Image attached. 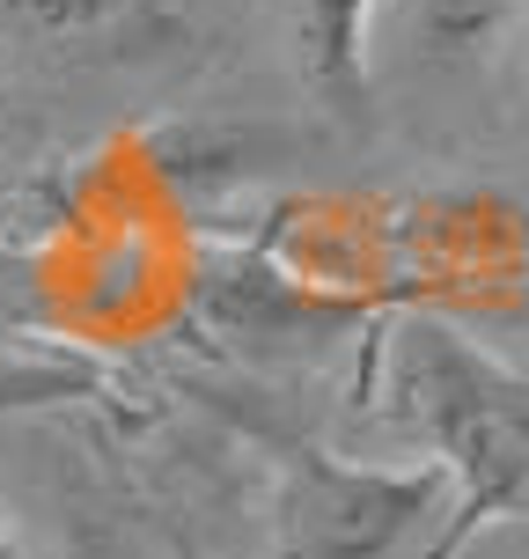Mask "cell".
Segmentation results:
<instances>
[{
	"label": "cell",
	"instance_id": "4",
	"mask_svg": "<svg viewBox=\"0 0 529 559\" xmlns=\"http://www.w3.org/2000/svg\"><path fill=\"white\" fill-rule=\"evenodd\" d=\"M375 15L383 0H302L294 29H302L309 82L332 104H361L368 96V52H375Z\"/></svg>",
	"mask_w": 529,
	"mask_h": 559
},
{
	"label": "cell",
	"instance_id": "1",
	"mask_svg": "<svg viewBox=\"0 0 529 559\" xmlns=\"http://www.w3.org/2000/svg\"><path fill=\"white\" fill-rule=\"evenodd\" d=\"M397 419L448 478L442 531L419 559H456L478 531L529 508V383L434 317L397 338Z\"/></svg>",
	"mask_w": 529,
	"mask_h": 559
},
{
	"label": "cell",
	"instance_id": "6",
	"mask_svg": "<svg viewBox=\"0 0 529 559\" xmlns=\"http://www.w3.org/2000/svg\"><path fill=\"white\" fill-rule=\"evenodd\" d=\"M59 559H147L125 531H111L104 515H88V508H67V523H59Z\"/></svg>",
	"mask_w": 529,
	"mask_h": 559
},
{
	"label": "cell",
	"instance_id": "5",
	"mask_svg": "<svg viewBox=\"0 0 529 559\" xmlns=\"http://www.w3.org/2000/svg\"><path fill=\"white\" fill-rule=\"evenodd\" d=\"M507 0H405V23H412V37L426 45V52H471V45H485L493 29H501Z\"/></svg>",
	"mask_w": 529,
	"mask_h": 559
},
{
	"label": "cell",
	"instance_id": "2",
	"mask_svg": "<svg viewBox=\"0 0 529 559\" xmlns=\"http://www.w3.org/2000/svg\"><path fill=\"white\" fill-rule=\"evenodd\" d=\"M448 501L434 464H346L332 449H287L273 478V559H390Z\"/></svg>",
	"mask_w": 529,
	"mask_h": 559
},
{
	"label": "cell",
	"instance_id": "7",
	"mask_svg": "<svg viewBox=\"0 0 529 559\" xmlns=\"http://www.w3.org/2000/svg\"><path fill=\"white\" fill-rule=\"evenodd\" d=\"M0 559H23V552H15V537H8V523H0Z\"/></svg>",
	"mask_w": 529,
	"mask_h": 559
},
{
	"label": "cell",
	"instance_id": "3",
	"mask_svg": "<svg viewBox=\"0 0 529 559\" xmlns=\"http://www.w3.org/2000/svg\"><path fill=\"white\" fill-rule=\"evenodd\" d=\"M177 29L169 0H0V52L52 67H111L163 52Z\"/></svg>",
	"mask_w": 529,
	"mask_h": 559
}]
</instances>
